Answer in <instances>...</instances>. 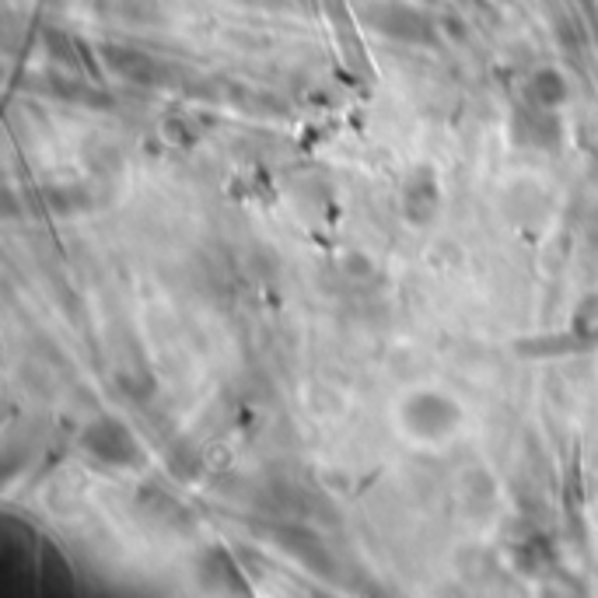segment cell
<instances>
[{"label": "cell", "instance_id": "obj_1", "mask_svg": "<svg viewBox=\"0 0 598 598\" xmlns=\"http://www.w3.org/2000/svg\"><path fill=\"white\" fill-rule=\"evenodd\" d=\"M364 25L378 36L395 39V42H430L435 39V22L427 19L424 11L399 4V0H371L364 8Z\"/></svg>", "mask_w": 598, "mask_h": 598}, {"label": "cell", "instance_id": "obj_2", "mask_svg": "<svg viewBox=\"0 0 598 598\" xmlns=\"http://www.w3.org/2000/svg\"><path fill=\"white\" fill-rule=\"evenodd\" d=\"M81 444H85L88 455H95L106 465H115V469H133V465L144 462L133 435L112 417H95L91 424H85V430H81Z\"/></svg>", "mask_w": 598, "mask_h": 598}, {"label": "cell", "instance_id": "obj_3", "mask_svg": "<svg viewBox=\"0 0 598 598\" xmlns=\"http://www.w3.org/2000/svg\"><path fill=\"white\" fill-rule=\"evenodd\" d=\"M459 420H462L459 403L441 392H417V395H410L403 406V424L410 427V435L427 438V441L452 435Z\"/></svg>", "mask_w": 598, "mask_h": 598}, {"label": "cell", "instance_id": "obj_4", "mask_svg": "<svg viewBox=\"0 0 598 598\" xmlns=\"http://www.w3.org/2000/svg\"><path fill=\"white\" fill-rule=\"evenodd\" d=\"M511 141L518 147H528V151H557L563 144L560 112L522 102L511 112Z\"/></svg>", "mask_w": 598, "mask_h": 598}, {"label": "cell", "instance_id": "obj_5", "mask_svg": "<svg viewBox=\"0 0 598 598\" xmlns=\"http://www.w3.org/2000/svg\"><path fill=\"white\" fill-rule=\"evenodd\" d=\"M266 536H270L280 550L291 553L297 563H305L308 571H315L319 577H332L337 568H332V557L326 550V542L315 536L308 525H294V522H277L266 528Z\"/></svg>", "mask_w": 598, "mask_h": 598}, {"label": "cell", "instance_id": "obj_6", "mask_svg": "<svg viewBox=\"0 0 598 598\" xmlns=\"http://www.w3.org/2000/svg\"><path fill=\"white\" fill-rule=\"evenodd\" d=\"M102 60L115 77L130 81V85L155 88V85H169V77H172L169 66L158 63L151 53H144L137 46H106Z\"/></svg>", "mask_w": 598, "mask_h": 598}, {"label": "cell", "instance_id": "obj_7", "mask_svg": "<svg viewBox=\"0 0 598 598\" xmlns=\"http://www.w3.org/2000/svg\"><path fill=\"white\" fill-rule=\"evenodd\" d=\"M441 210V182L430 164L413 169L410 179L403 182V213L410 224H430Z\"/></svg>", "mask_w": 598, "mask_h": 598}, {"label": "cell", "instance_id": "obj_8", "mask_svg": "<svg viewBox=\"0 0 598 598\" xmlns=\"http://www.w3.org/2000/svg\"><path fill=\"white\" fill-rule=\"evenodd\" d=\"M137 514L144 522H151L155 528H186L193 522V514L155 484L137 490Z\"/></svg>", "mask_w": 598, "mask_h": 598}, {"label": "cell", "instance_id": "obj_9", "mask_svg": "<svg viewBox=\"0 0 598 598\" xmlns=\"http://www.w3.org/2000/svg\"><path fill=\"white\" fill-rule=\"evenodd\" d=\"M504 210L514 224H539L550 210V199L536 186V182H514L504 196Z\"/></svg>", "mask_w": 598, "mask_h": 598}, {"label": "cell", "instance_id": "obj_10", "mask_svg": "<svg viewBox=\"0 0 598 598\" xmlns=\"http://www.w3.org/2000/svg\"><path fill=\"white\" fill-rule=\"evenodd\" d=\"M196 577L204 581L207 588H218V591H224V588L228 591H248L239 563L224 550H207V557L199 560V568H196Z\"/></svg>", "mask_w": 598, "mask_h": 598}, {"label": "cell", "instance_id": "obj_11", "mask_svg": "<svg viewBox=\"0 0 598 598\" xmlns=\"http://www.w3.org/2000/svg\"><path fill=\"white\" fill-rule=\"evenodd\" d=\"M568 98V81L553 66H542L525 81V102L539 109H560V102Z\"/></svg>", "mask_w": 598, "mask_h": 598}, {"label": "cell", "instance_id": "obj_12", "mask_svg": "<svg viewBox=\"0 0 598 598\" xmlns=\"http://www.w3.org/2000/svg\"><path fill=\"white\" fill-rule=\"evenodd\" d=\"M49 91H53L57 98H63V102L88 106V109H109V106H112V95L88 88L85 81H66V77H53V85H49Z\"/></svg>", "mask_w": 598, "mask_h": 598}, {"label": "cell", "instance_id": "obj_13", "mask_svg": "<svg viewBox=\"0 0 598 598\" xmlns=\"http://www.w3.org/2000/svg\"><path fill=\"white\" fill-rule=\"evenodd\" d=\"M46 204L57 213H81L91 207V196H88V186H57V190H46Z\"/></svg>", "mask_w": 598, "mask_h": 598}, {"label": "cell", "instance_id": "obj_14", "mask_svg": "<svg viewBox=\"0 0 598 598\" xmlns=\"http://www.w3.org/2000/svg\"><path fill=\"white\" fill-rule=\"evenodd\" d=\"M169 465H172V473L179 479H193L196 469H199V459L190 444H172V455H169Z\"/></svg>", "mask_w": 598, "mask_h": 598}, {"label": "cell", "instance_id": "obj_15", "mask_svg": "<svg viewBox=\"0 0 598 598\" xmlns=\"http://www.w3.org/2000/svg\"><path fill=\"white\" fill-rule=\"evenodd\" d=\"M248 4H266V8H284L288 0H248Z\"/></svg>", "mask_w": 598, "mask_h": 598}]
</instances>
